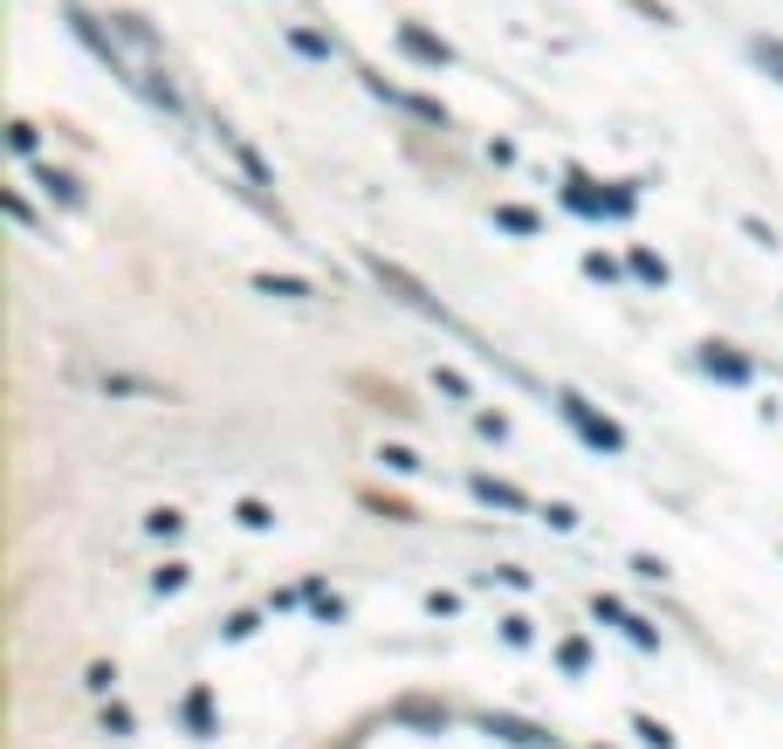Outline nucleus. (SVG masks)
Listing matches in <instances>:
<instances>
[{"label":"nucleus","instance_id":"nucleus-12","mask_svg":"<svg viewBox=\"0 0 783 749\" xmlns=\"http://www.w3.org/2000/svg\"><path fill=\"white\" fill-rule=\"evenodd\" d=\"M633 729H639V742H646V749H673L667 722H653V715H633Z\"/></svg>","mask_w":783,"mask_h":749},{"label":"nucleus","instance_id":"nucleus-2","mask_svg":"<svg viewBox=\"0 0 783 749\" xmlns=\"http://www.w3.org/2000/svg\"><path fill=\"white\" fill-rule=\"evenodd\" d=\"M598 619H605V626H619L625 639H633V647H660V633L646 626V619L633 612V605H619V599H605V591H598Z\"/></svg>","mask_w":783,"mask_h":749},{"label":"nucleus","instance_id":"nucleus-6","mask_svg":"<svg viewBox=\"0 0 783 749\" xmlns=\"http://www.w3.org/2000/svg\"><path fill=\"white\" fill-rule=\"evenodd\" d=\"M467 488H475V502H488V509H530V496H522V488H509V481H495V475H475V481H467Z\"/></svg>","mask_w":783,"mask_h":749},{"label":"nucleus","instance_id":"nucleus-11","mask_svg":"<svg viewBox=\"0 0 783 749\" xmlns=\"http://www.w3.org/2000/svg\"><path fill=\"white\" fill-rule=\"evenodd\" d=\"M42 193H48V200H63V206H83V193H76V179H63V172H42Z\"/></svg>","mask_w":783,"mask_h":749},{"label":"nucleus","instance_id":"nucleus-3","mask_svg":"<svg viewBox=\"0 0 783 749\" xmlns=\"http://www.w3.org/2000/svg\"><path fill=\"white\" fill-rule=\"evenodd\" d=\"M372 275L385 282V290H399V296H406L412 309H427V317H440V303H433V296H427V290H420V282H412V275H406L399 262H385V254H372Z\"/></svg>","mask_w":783,"mask_h":749},{"label":"nucleus","instance_id":"nucleus-7","mask_svg":"<svg viewBox=\"0 0 783 749\" xmlns=\"http://www.w3.org/2000/svg\"><path fill=\"white\" fill-rule=\"evenodd\" d=\"M254 290H261V296H290V303L317 296V290H309V282H296V275H254Z\"/></svg>","mask_w":783,"mask_h":749},{"label":"nucleus","instance_id":"nucleus-13","mask_svg":"<svg viewBox=\"0 0 783 749\" xmlns=\"http://www.w3.org/2000/svg\"><path fill=\"white\" fill-rule=\"evenodd\" d=\"M633 275H639V282H667V262H660L653 248H633Z\"/></svg>","mask_w":783,"mask_h":749},{"label":"nucleus","instance_id":"nucleus-24","mask_svg":"<svg viewBox=\"0 0 783 749\" xmlns=\"http://www.w3.org/2000/svg\"><path fill=\"white\" fill-rule=\"evenodd\" d=\"M625 8H639V14H646V21H673V14H667V8H660V0H625Z\"/></svg>","mask_w":783,"mask_h":749},{"label":"nucleus","instance_id":"nucleus-9","mask_svg":"<svg viewBox=\"0 0 783 749\" xmlns=\"http://www.w3.org/2000/svg\"><path fill=\"white\" fill-rule=\"evenodd\" d=\"M186 722H193V736H214V694H206V688L186 694Z\"/></svg>","mask_w":783,"mask_h":749},{"label":"nucleus","instance_id":"nucleus-17","mask_svg":"<svg viewBox=\"0 0 783 749\" xmlns=\"http://www.w3.org/2000/svg\"><path fill=\"white\" fill-rule=\"evenodd\" d=\"M502 639H509V647H530V619L509 612V619H502Z\"/></svg>","mask_w":783,"mask_h":749},{"label":"nucleus","instance_id":"nucleus-1","mask_svg":"<svg viewBox=\"0 0 783 749\" xmlns=\"http://www.w3.org/2000/svg\"><path fill=\"white\" fill-rule=\"evenodd\" d=\"M557 412H564L570 427H578V441H585V447H598V454H625V427H619V420H605V412H598L591 399L557 393Z\"/></svg>","mask_w":783,"mask_h":749},{"label":"nucleus","instance_id":"nucleus-4","mask_svg":"<svg viewBox=\"0 0 783 749\" xmlns=\"http://www.w3.org/2000/svg\"><path fill=\"white\" fill-rule=\"evenodd\" d=\"M701 372H715L728 385H749V358H736V344H701Z\"/></svg>","mask_w":783,"mask_h":749},{"label":"nucleus","instance_id":"nucleus-14","mask_svg":"<svg viewBox=\"0 0 783 749\" xmlns=\"http://www.w3.org/2000/svg\"><path fill=\"white\" fill-rule=\"evenodd\" d=\"M378 461H385L392 475H412V468H420V454H412V447H378Z\"/></svg>","mask_w":783,"mask_h":749},{"label":"nucleus","instance_id":"nucleus-20","mask_svg":"<svg viewBox=\"0 0 783 749\" xmlns=\"http://www.w3.org/2000/svg\"><path fill=\"white\" fill-rule=\"evenodd\" d=\"M290 42H296V48H303V56H330V42H324V35H309V29H296V35H290Z\"/></svg>","mask_w":783,"mask_h":749},{"label":"nucleus","instance_id":"nucleus-22","mask_svg":"<svg viewBox=\"0 0 783 749\" xmlns=\"http://www.w3.org/2000/svg\"><path fill=\"white\" fill-rule=\"evenodd\" d=\"M8 145L21 151V159H29V151H35V124H14V132H8Z\"/></svg>","mask_w":783,"mask_h":749},{"label":"nucleus","instance_id":"nucleus-15","mask_svg":"<svg viewBox=\"0 0 783 749\" xmlns=\"http://www.w3.org/2000/svg\"><path fill=\"white\" fill-rule=\"evenodd\" d=\"M145 530H151V536H179V530H186V515H179V509H151Z\"/></svg>","mask_w":783,"mask_h":749},{"label":"nucleus","instance_id":"nucleus-10","mask_svg":"<svg viewBox=\"0 0 783 749\" xmlns=\"http://www.w3.org/2000/svg\"><path fill=\"white\" fill-rule=\"evenodd\" d=\"M495 220H502L509 235H536V227H543V220L530 214V206H495Z\"/></svg>","mask_w":783,"mask_h":749},{"label":"nucleus","instance_id":"nucleus-19","mask_svg":"<svg viewBox=\"0 0 783 749\" xmlns=\"http://www.w3.org/2000/svg\"><path fill=\"white\" fill-rule=\"evenodd\" d=\"M179 585H186V564H166V571L151 578V591H179Z\"/></svg>","mask_w":783,"mask_h":749},{"label":"nucleus","instance_id":"nucleus-18","mask_svg":"<svg viewBox=\"0 0 783 749\" xmlns=\"http://www.w3.org/2000/svg\"><path fill=\"white\" fill-rule=\"evenodd\" d=\"M103 729H111V736H130L138 722H130V708H117V702H111V708H103Z\"/></svg>","mask_w":783,"mask_h":749},{"label":"nucleus","instance_id":"nucleus-8","mask_svg":"<svg viewBox=\"0 0 783 749\" xmlns=\"http://www.w3.org/2000/svg\"><path fill=\"white\" fill-rule=\"evenodd\" d=\"M488 729H495V736H515V742H530V749H551V736H543V729H530V722H509V715H488Z\"/></svg>","mask_w":783,"mask_h":749},{"label":"nucleus","instance_id":"nucleus-23","mask_svg":"<svg viewBox=\"0 0 783 749\" xmlns=\"http://www.w3.org/2000/svg\"><path fill=\"white\" fill-rule=\"evenodd\" d=\"M585 275H598V282H619V269L605 262V254H585Z\"/></svg>","mask_w":783,"mask_h":749},{"label":"nucleus","instance_id":"nucleus-5","mask_svg":"<svg viewBox=\"0 0 783 749\" xmlns=\"http://www.w3.org/2000/svg\"><path fill=\"white\" fill-rule=\"evenodd\" d=\"M399 42H406V56H420V63H433V69H447V63H454V48L440 42V35H427V29H412V21L399 29Z\"/></svg>","mask_w":783,"mask_h":749},{"label":"nucleus","instance_id":"nucleus-16","mask_svg":"<svg viewBox=\"0 0 783 749\" xmlns=\"http://www.w3.org/2000/svg\"><path fill=\"white\" fill-rule=\"evenodd\" d=\"M234 515H241L248 530H269V523H275V509H269V502H241V509H234Z\"/></svg>","mask_w":783,"mask_h":749},{"label":"nucleus","instance_id":"nucleus-21","mask_svg":"<svg viewBox=\"0 0 783 749\" xmlns=\"http://www.w3.org/2000/svg\"><path fill=\"white\" fill-rule=\"evenodd\" d=\"M756 63H763V69H776V76H783V42H756Z\"/></svg>","mask_w":783,"mask_h":749}]
</instances>
